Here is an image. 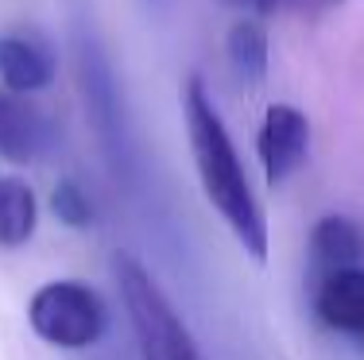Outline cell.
I'll list each match as a JSON object with an SVG mask.
<instances>
[{
	"mask_svg": "<svg viewBox=\"0 0 364 360\" xmlns=\"http://www.w3.org/2000/svg\"><path fill=\"white\" fill-rule=\"evenodd\" d=\"M310 252L318 263L333 268H349V263L364 260V229L345 213H326L310 233Z\"/></svg>",
	"mask_w": 364,
	"mask_h": 360,
	"instance_id": "9",
	"label": "cell"
},
{
	"mask_svg": "<svg viewBox=\"0 0 364 360\" xmlns=\"http://www.w3.org/2000/svg\"><path fill=\"white\" fill-rule=\"evenodd\" d=\"M314 310L329 329L341 333H360L364 337V268L349 263V268H333L318 287Z\"/></svg>",
	"mask_w": 364,
	"mask_h": 360,
	"instance_id": "8",
	"label": "cell"
},
{
	"mask_svg": "<svg viewBox=\"0 0 364 360\" xmlns=\"http://www.w3.org/2000/svg\"><path fill=\"white\" fill-rule=\"evenodd\" d=\"M39 225V202L23 178H0V244L23 248L36 236Z\"/></svg>",
	"mask_w": 364,
	"mask_h": 360,
	"instance_id": "10",
	"label": "cell"
},
{
	"mask_svg": "<svg viewBox=\"0 0 364 360\" xmlns=\"http://www.w3.org/2000/svg\"><path fill=\"white\" fill-rule=\"evenodd\" d=\"M112 279L120 287V298H124V310L144 360H202L186 322L178 318L171 298L159 290V283L151 279V271L136 256L117 252Z\"/></svg>",
	"mask_w": 364,
	"mask_h": 360,
	"instance_id": "3",
	"label": "cell"
},
{
	"mask_svg": "<svg viewBox=\"0 0 364 360\" xmlns=\"http://www.w3.org/2000/svg\"><path fill=\"white\" fill-rule=\"evenodd\" d=\"M182 116H186V136H190V156L194 170L202 178L205 202L221 213V221L232 229L248 256L256 263L267 260V217L264 205L256 202L252 182L245 175V163L237 156V143L225 132V120L213 109L210 93L198 74H190L182 85Z\"/></svg>",
	"mask_w": 364,
	"mask_h": 360,
	"instance_id": "1",
	"label": "cell"
},
{
	"mask_svg": "<svg viewBox=\"0 0 364 360\" xmlns=\"http://www.w3.org/2000/svg\"><path fill=\"white\" fill-rule=\"evenodd\" d=\"M55 143V124L28 93H0V156L8 163H36Z\"/></svg>",
	"mask_w": 364,
	"mask_h": 360,
	"instance_id": "7",
	"label": "cell"
},
{
	"mask_svg": "<svg viewBox=\"0 0 364 360\" xmlns=\"http://www.w3.org/2000/svg\"><path fill=\"white\" fill-rule=\"evenodd\" d=\"M55 70H58V55L47 36H39L31 28L0 36V82H4V89L31 97V93L47 89L55 82Z\"/></svg>",
	"mask_w": 364,
	"mask_h": 360,
	"instance_id": "6",
	"label": "cell"
},
{
	"mask_svg": "<svg viewBox=\"0 0 364 360\" xmlns=\"http://www.w3.org/2000/svg\"><path fill=\"white\" fill-rule=\"evenodd\" d=\"M259 163L267 186H283L310 156V120L294 105H272L259 124Z\"/></svg>",
	"mask_w": 364,
	"mask_h": 360,
	"instance_id": "5",
	"label": "cell"
},
{
	"mask_svg": "<svg viewBox=\"0 0 364 360\" xmlns=\"http://www.w3.org/2000/svg\"><path fill=\"white\" fill-rule=\"evenodd\" d=\"M225 50H229L232 70L245 82H259L267 74V31L259 20H248L240 16L229 28V39H225Z\"/></svg>",
	"mask_w": 364,
	"mask_h": 360,
	"instance_id": "11",
	"label": "cell"
},
{
	"mask_svg": "<svg viewBox=\"0 0 364 360\" xmlns=\"http://www.w3.org/2000/svg\"><path fill=\"white\" fill-rule=\"evenodd\" d=\"M70 31H74V66H77V89H82V101H85V116H90L101 151L117 167V175H128L136 167V159H132V136H128L117 70H112L105 47H101L93 23L85 20V12L70 16Z\"/></svg>",
	"mask_w": 364,
	"mask_h": 360,
	"instance_id": "2",
	"label": "cell"
},
{
	"mask_svg": "<svg viewBox=\"0 0 364 360\" xmlns=\"http://www.w3.org/2000/svg\"><path fill=\"white\" fill-rule=\"evenodd\" d=\"M50 209L66 229H90L93 225V202L74 178H58L50 190Z\"/></svg>",
	"mask_w": 364,
	"mask_h": 360,
	"instance_id": "12",
	"label": "cell"
},
{
	"mask_svg": "<svg viewBox=\"0 0 364 360\" xmlns=\"http://www.w3.org/2000/svg\"><path fill=\"white\" fill-rule=\"evenodd\" d=\"M28 325L55 349H90L109 325V306L90 283L55 279L43 283L28 302Z\"/></svg>",
	"mask_w": 364,
	"mask_h": 360,
	"instance_id": "4",
	"label": "cell"
}]
</instances>
